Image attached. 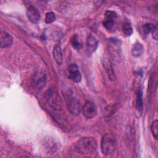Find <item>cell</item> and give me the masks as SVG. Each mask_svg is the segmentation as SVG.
Returning a JSON list of instances; mask_svg holds the SVG:
<instances>
[{
    "label": "cell",
    "instance_id": "ffe728a7",
    "mask_svg": "<svg viewBox=\"0 0 158 158\" xmlns=\"http://www.w3.org/2000/svg\"><path fill=\"white\" fill-rule=\"evenodd\" d=\"M56 19V15L52 12H48L46 14L45 22L47 23H51L53 22Z\"/></svg>",
    "mask_w": 158,
    "mask_h": 158
},
{
    "label": "cell",
    "instance_id": "3957f363",
    "mask_svg": "<svg viewBox=\"0 0 158 158\" xmlns=\"http://www.w3.org/2000/svg\"><path fill=\"white\" fill-rule=\"evenodd\" d=\"M65 101L69 112L73 115H78L81 110V106L78 100L72 94L69 93L65 96Z\"/></svg>",
    "mask_w": 158,
    "mask_h": 158
},
{
    "label": "cell",
    "instance_id": "7c38bea8",
    "mask_svg": "<svg viewBox=\"0 0 158 158\" xmlns=\"http://www.w3.org/2000/svg\"><path fill=\"white\" fill-rule=\"evenodd\" d=\"M53 57L58 65H61L63 61V54L59 44H56L53 49Z\"/></svg>",
    "mask_w": 158,
    "mask_h": 158
},
{
    "label": "cell",
    "instance_id": "52a82bcc",
    "mask_svg": "<svg viewBox=\"0 0 158 158\" xmlns=\"http://www.w3.org/2000/svg\"><path fill=\"white\" fill-rule=\"evenodd\" d=\"M117 19V14L112 10H107L105 12V19L103 22L104 27L108 30H112Z\"/></svg>",
    "mask_w": 158,
    "mask_h": 158
},
{
    "label": "cell",
    "instance_id": "30bf717a",
    "mask_svg": "<svg viewBox=\"0 0 158 158\" xmlns=\"http://www.w3.org/2000/svg\"><path fill=\"white\" fill-rule=\"evenodd\" d=\"M27 15L29 20L33 23H37L40 19V14L38 10L34 6H30L27 11Z\"/></svg>",
    "mask_w": 158,
    "mask_h": 158
},
{
    "label": "cell",
    "instance_id": "5bb4252c",
    "mask_svg": "<svg viewBox=\"0 0 158 158\" xmlns=\"http://www.w3.org/2000/svg\"><path fill=\"white\" fill-rule=\"evenodd\" d=\"M143 51L144 48L140 43H135L131 49V53L134 57H139L142 55Z\"/></svg>",
    "mask_w": 158,
    "mask_h": 158
},
{
    "label": "cell",
    "instance_id": "4fadbf2b",
    "mask_svg": "<svg viewBox=\"0 0 158 158\" xmlns=\"http://www.w3.org/2000/svg\"><path fill=\"white\" fill-rule=\"evenodd\" d=\"M102 65L103 67H104V69L106 70V72L108 75L109 78V80L114 81L115 80V75L114 73V70L113 69L112 64L110 63V62L107 59H104L103 60V62H102Z\"/></svg>",
    "mask_w": 158,
    "mask_h": 158
},
{
    "label": "cell",
    "instance_id": "5b68a950",
    "mask_svg": "<svg viewBox=\"0 0 158 158\" xmlns=\"http://www.w3.org/2000/svg\"><path fill=\"white\" fill-rule=\"evenodd\" d=\"M31 85L34 88L40 89L44 87L46 82L45 74L41 71L35 72L31 77Z\"/></svg>",
    "mask_w": 158,
    "mask_h": 158
},
{
    "label": "cell",
    "instance_id": "2e32d148",
    "mask_svg": "<svg viewBox=\"0 0 158 158\" xmlns=\"http://www.w3.org/2000/svg\"><path fill=\"white\" fill-rule=\"evenodd\" d=\"M71 43L73 48L76 50H80L82 48V43L77 35L73 36L71 40Z\"/></svg>",
    "mask_w": 158,
    "mask_h": 158
},
{
    "label": "cell",
    "instance_id": "d6986e66",
    "mask_svg": "<svg viewBox=\"0 0 158 158\" xmlns=\"http://www.w3.org/2000/svg\"><path fill=\"white\" fill-rule=\"evenodd\" d=\"M151 130L152 133V135L155 138V139H157L158 135V122L157 120L154 121L151 125Z\"/></svg>",
    "mask_w": 158,
    "mask_h": 158
},
{
    "label": "cell",
    "instance_id": "ba28073f",
    "mask_svg": "<svg viewBox=\"0 0 158 158\" xmlns=\"http://www.w3.org/2000/svg\"><path fill=\"white\" fill-rule=\"evenodd\" d=\"M69 77L70 80L75 83L80 82L81 75L78 70V66L75 64H71L68 68Z\"/></svg>",
    "mask_w": 158,
    "mask_h": 158
},
{
    "label": "cell",
    "instance_id": "9c48e42d",
    "mask_svg": "<svg viewBox=\"0 0 158 158\" xmlns=\"http://www.w3.org/2000/svg\"><path fill=\"white\" fill-rule=\"evenodd\" d=\"M13 38L12 36L6 31H1L0 34V46L2 48L9 47L12 45Z\"/></svg>",
    "mask_w": 158,
    "mask_h": 158
},
{
    "label": "cell",
    "instance_id": "6da1fadb",
    "mask_svg": "<svg viewBox=\"0 0 158 158\" xmlns=\"http://www.w3.org/2000/svg\"><path fill=\"white\" fill-rule=\"evenodd\" d=\"M98 147L97 141L93 137H84L78 140L75 145V150L81 155H91Z\"/></svg>",
    "mask_w": 158,
    "mask_h": 158
},
{
    "label": "cell",
    "instance_id": "9a60e30c",
    "mask_svg": "<svg viewBox=\"0 0 158 158\" xmlns=\"http://www.w3.org/2000/svg\"><path fill=\"white\" fill-rule=\"evenodd\" d=\"M143 107V91L140 88L137 93L136 101V108L138 112H141Z\"/></svg>",
    "mask_w": 158,
    "mask_h": 158
},
{
    "label": "cell",
    "instance_id": "e0dca14e",
    "mask_svg": "<svg viewBox=\"0 0 158 158\" xmlns=\"http://www.w3.org/2000/svg\"><path fill=\"white\" fill-rule=\"evenodd\" d=\"M122 32L126 36H129L133 33V28L128 22H125L122 25Z\"/></svg>",
    "mask_w": 158,
    "mask_h": 158
},
{
    "label": "cell",
    "instance_id": "7a4b0ae2",
    "mask_svg": "<svg viewBox=\"0 0 158 158\" xmlns=\"http://www.w3.org/2000/svg\"><path fill=\"white\" fill-rule=\"evenodd\" d=\"M116 147V141L114 136L107 133L102 138L101 142V149L103 154L107 156L112 154Z\"/></svg>",
    "mask_w": 158,
    "mask_h": 158
},
{
    "label": "cell",
    "instance_id": "277c9868",
    "mask_svg": "<svg viewBox=\"0 0 158 158\" xmlns=\"http://www.w3.org/2000/svg\"><path fill=\"white\" fill-rule=\"evenodd\" d=\"M46 99L49 106L54 109L59 110L62 107V102L58 94L52 88L49 89L46 93Z\"/></svg>",
    "mask_w": 158,
    "mask_h": 158
},
{
    "label": "cell",
    "instance_id": "ac0fdd59",
    "mask_svg": "<svg viewBox=\"0 0 158 158\" xmlns=\"http://www.w3.org/2000/svg\"><path fill=\"white\" fill-rule=\"evenodd\" d=\"M154 25L152 23H145L144 24L142 27H141V30H142V32L144 35H148L151 31H152L153 28H154Z\"/></svg>",
    "mask_w": 158,
    "mask_h": 158
},
{
    "label": "cell",
    "instance_id": "8fae6325",
    "mask_svg": "<svg viewBox=\"0 0 158 158\" xmlns=\"http://www.w3.org/2000/svg\"><path fill=\"white\" fill-rule=\"evenodd\" d=\"M98 40L93 36H89L86 40V52L88 55H91L98 48Z\"/></svg>",
    "mask_w": 158,
    "mask_h": 158
},
{
    "label": "cell",
    "instance_id": "8992f818",
    "mask_svg": "<svg viewBox=\"0 0 158 158\" xmlns=\"http://www.w3.org/2000/svg\"><path fill=\"white\" fill-rule=\"evenodd\" d=\"M82 112L84 117L87 118H92L97 114V108L94 102L87 101L84 104L82 109Z\"/></svg>",
    "mask_w": 158,
    "mask_h": 158
},
{
    "label": "cell",
    "instance_id": "44dd1931",
    "mask_svg": "<svg viewBox=\"0 0 158 158\" xmlns=\"http://www.w3.org/2000/svg\"><path fill=\"white\" fill-rule=\"evenodd\" d=\"M152 37L154 40H157V36H158V33H157V27L155 26L154 27L152 30Z\"/></svg>",
    "mask_w": 158,
    "mask_h": 158
}]
</instances>
